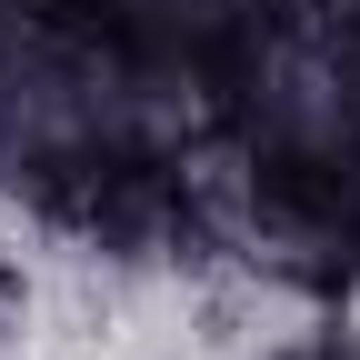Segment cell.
<instances>
[{"label":"cell","mask_w":360,"mask_h":360,"mask_svg":"<svg viewBox=\"0 0 360 360\" xmlns=\"http://www.w3.org/2000/svg\"><path fill=\"white\" fill-rule=\"evenodd\" d=\"M270 360H360V330H300V340H281Z\"/></svg>","instance_id":"6da1fadb"}]
</instances>
